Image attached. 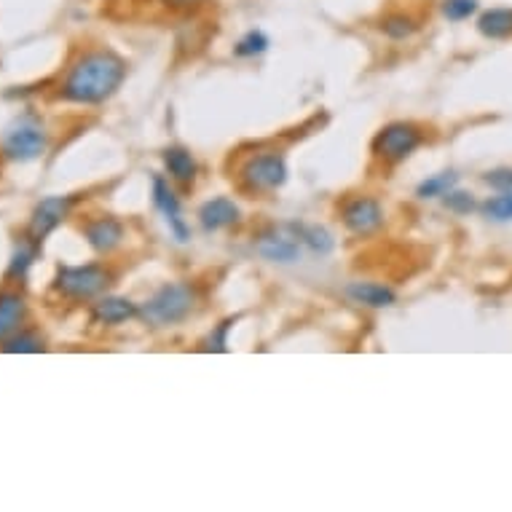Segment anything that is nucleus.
<instances>
[{
  "instance_id": "27",
  "label": "nucleus",
  "mask_w": 512,
  "mask_h": 512,
  "mask_svg": "<svg viewBox=\"0 0 512 512\" xmlns=\"http://www.w3.org/2000/svg\"><path fill=\"white\" fill-rule=\"evenodd\" d=\"M231 325H234L231 319H226V322H220V328L215 330V333H212L210 338H207V344H204V349H207V352H226V349H228L226 336H228V330H231Z\"/></svg>"
},
{
  "instance_id": "8",
  "label": "nucleus",
  "mask_w": 512,
  "mask_h": 512,
  "mask_svg": "<svg viewBox=\"0 0 512 512\" xmlns=\"http://www.w3.org/2000/svg\"><path fill=\"white\" fill-rule=\"evenodd\" d=\"M301 236L298 231L295 234H287V228H271L258 239L255 244V252L266 258V261L274 263H295L301 261Z\"/></svg>"
},
{
  "instance_id": "15",
  "label": "nucleus",
  "mask_w": 512,
  "mask_h": 512,
  "mask_svg": "<svg viewBox=\"0 0 512 512\" xmlns=\"http://www.w3.org/2000/svg\"><path fill=\"white\" fill-rule=\"evenodd\" d=\"M346 295L357 303H365L370 309H384V306H392L397 301L395 290H389L384 285H376V282H352L346 287Z\"/></svg>"
},
{
  "instance_id": "28",
  "label": "nucleus",
  "mask_w": 512,
  "mask_h": 512,
  "mask_svg": "<svg viewBox=\"0 0 512 512\" xmlns=\"http://www.w3.org/2000/svg\"><path fill=\"white\" fill-rule=\"evenodd\" d=\"M483 180H486V185L496 188V191H512V169L510 167L494 169V172H488Z\"/></svg>"
},
{
  "instance_id": "18",
  "label": "nucleus",
  "mask_w": 512,
  "mask_h": 512,
  "mask_svg": "<svg viewBox=\"0 0 512 512\" xmlns=\"http://www.w3.org/2000/svg\"><path fill=\"white\" fill-rule=\"evenodd\" d=\"M381 33L392 38V41H408V38L419 33V22L405 11H395V14H387L381 19Z\"/></svg>"
},
{
  "instance_id": "20",
  "label": "nucleus",
  "mask_w": 512,
  "mask_h": 512,
  "mask_svg": "<svg viewBox=\"0 0 512 512\" xmlns=\"http://www.w3.org/2000/svg\"><path fill=\"white\" fill-rule=\"evenodd\" d=\"M480 212L488 220H499V223H512V191H499L496 196L486 199L480 204Z\"/></svg>"
},
{
  "instance_id": "2",
  "label": "nucleus",
  "mask_w": 512,
  "mask_h": 512,
  "mask_svg": "<svg viewBox=\"0 0 512 512\" xmlns=\"http://www.w3.org/2000/svg\"><path fill=\"white\" fill-rule=\"evenodd\" d=\"M196 303L194 287L185 285V282H172V285H164L161 290L148 298V301L140 306V317L153 325V328H169V325H177L183 322Z\"/></svg>"
},
{
  "instance_id": "11",
  "label": "nucleus",
  "mask_w": 512,
  "mask_h": 512,
  "mask_svg": "<svg viewBox=\"0 0 512 512\" xmlns=\"http://www.w3.org/2000/svg\"><path fill=\"white\" fill-rule=\"evenodd\" d=\"M84 236L92 250L105 255V252H113L121 244V239H124V226L116 218H97L92 223H86Z\"/></svg>"
},
{
  "instance_id": "14",
  "label": "nucleus",
  "mask_w": 512,
  "mask_h": 512,
  "mask_svg": "<svg viewBox=\"0 0 512 512\" xmlns=\"http://www.w3.org/2000/svg\"><path fill=\"white\" fill-rule=\"evenodd\" d=\"M27 303L19 293H0V341L6 344L11 336H17L19 325L25 319Z\"/></svg>"
},
{
  "instance_id": "13",
  "label": "nucleus",
  "mask_w": 512,
  "mask_h": 512,
  "mask_svg": "<svg viewBox=\"0 0 512 512\" xmlns=\"http://www.w3.org/2000/svg\"><path fill=\"white\" fill-rule=\"evenodd\" d=\"M199 220H202L204 231H220V228L234 226L239 220V207L226 196H218V199H210L207 204H202Z\"/></svg>"
},
{
  "instance_id": "4",
  "label": "nucleus",
  "mask_w": 512,
  "mask_h": 512,
  "mask_svg": "<svg viewBox=\"0 0 512 512\" xmlns=\"http://www.w3.org/2000/svg\"><path fill=\"white\" fill-rule=\"evenodd\" d=\"M49 148L43 124L35 116H19L3 135V153L14 161H33Z\"/></svg>"
},
{
  "instance_id": "21",
  "label": "nucleus",
  "mask_w": 512,
  "mask_h": 512,
  "mask_svg": "<svg viewBox=\"0 0 512 512\" xmlns=\"http://www.w3.org/2000/svg\"><path fill=\"white\" fill-rule=\"evenodd\" d=\"M298 236H301V242L306 244V247H311V250L319 252V255H328V252L333 250V236H330L325 228H298Z\"/></svg>"
},
{
  "instance_id": "17",
  "label": "nucleus",
  "mask_w": 512,
  "mask_h": 512,
  "mask_svg": "<svg viewBox=\"0 0 512 512\" xmlns=\"http://www.w3.org/2000/svg\"><path fill=\"white\" fill-rule=\"evenodd\" d=\"M164 167H167L169 177L177 180V183H194L196 159L191 156V151H185V148H169V151H164Z\"/></svg>"
},
{
  "instance_id": "3",
  "label": "nucleus",
  "mask_w": 512,
  "mask_h": 512,
  "mask_svg": "<svg viewBox=\"0 0 512 512\" xmlns=\"http://www.w3.org/2000/svg\"><path fill=\"white\" fill-rule=\"evenodd\" d=\"M287 180V164L282 159V153L266 151L252 156L244 161V167L239 169V183L244 191L250 194H269L282 188Z\"/></svg>"
},
{
  "instance_id": "1",
  "label": "nucleus",
  "mask_w": 512,
  "mask_h": 512,
  "mask_svg": "<svg viewBox=\"0 0 512 512\" xmlns=\"http://www.w3.org/2000/svg\"><path fill=\"white\" fill-rule=\"evenodd\" d=\"M126 62L118 54L108 49L86 51L70 68L65 84H62V97L78 105H100L110 100L124 84Z\"/></svg>"
},
{
  "instance_id": "24",
  "label": "nucleus",
  "mask_w": 512,
  "mask_h": 512,
  "mask_svg": "<svg viewBox=\"0 0 512 512\" xmlns=\"http://www.w3.org/2000/svg\"><path fill=\"white\" fill-rule=\"evenodd\" d=\"M480 9L478 0H443V17L451 22H467Z\"/></svg>"
},
{
  "instance_id": "23",
  "label": "nucleus",
  "mask_w": 512,
  "mask_h": 512,
  "mask_svg": "<svg viewBox=\"0 0 512 512\" xmlns=\"http://www.w3.org/2000/svg\"><path fill=\"white\" fill-rule=\"evenodd\" d=\"M35 252H38V244L35 242H22L14 252V258L9 263V277H25L27 269L33 266Z\"/></svg>"
},
{
  "instance_id": "9",
  "label": "nucleus",
  "mask_w": 512,
  "mask_h": 512,
  "mask_svg": "<svg viewBox=\"0 0 512 512\" xmlns=\"http://www.w3.org/2000/svg\"><path fill=\"white\" fill-rule=\"evenodd\" d=\"M341 218H344V226L357 236H370L373 231L381 228L384 223V210H381V204L376 199H368V196H360V199H352V202L346 204L344 212H341Z\"/></svg>"
},
{
  "instance_id": "5",
  "label": "nucleus",
  "mask_w": 512,
  "mask_h": 512,
  "mask_svg": "<svg viewBox=\"0 0 512 512\" xmlns=\"http://www.w3.org/2000/svg\"><path fill=\"white\" fill-rule=\"evenodd\" d=\"M108 282V271L97 263H89V266H59L54 287L73 301H89L94 295H100L108 287Z\"/></svg>"
},
{
  "instance_id": "29",
  "label": "nucleus",
  "mask_w": 512,
  "mask_h": 512,
  "mask_svg": "<svg viewBox=\"0 0 512 512\" xmlns=\"http://www.w3.org/2000/svg\"><path fill=\"white\" fill-rule=\"evenodd\" d=\"M159 3L169 6V9H194V6H202L207 0H159Z\"/></svg>"
},
{
  "instance_id": "6",
  "label": "nucleus",
  "mask_w": 512,
  "mask_h": 512,
  "mask_svg": "<svg viewBox=\"0 0 512 512\" xmlns=\"http://www.w3.org/2000/svg\"><path fill=\"white\" fill-rule=\"evenodd\" d=\"M421 145V129L408 121H395V124L384 126L373 140V153L384 161H405L416 148Z\"/></svg>"
},
{
  "instance_id": "10",
  "label": "nucleus",
  "mask_w": 512,
  "mask_h": 512,
  "mask_svg": "<svg viewBox=\"0 0 512 512\" xmlns=\"http://www.w3.org/2000/svg\"><path fill=\"white\" fill-rule=\"evenodd\" d=\"M153 204H156V210L164 215L169 231L175 234L177 242H188V239H191V231L185 226L183 210H180V202H177L175 191L169 188V183L164 177H153Z\"/></svg>"
},
{
  "instance_id": "26",
  "label": "nucleus",
  "mask_w": 512,
  "mask_h": 512,
  "mask_svg": "<svg viewBox=\"0 0 512 512\" xmlns=\"http://www.w3.org/2000/svg\"><path fill=\"white\" fill-rule=\"evenodd\" d=\"M445 199V207L451 212H456V215H470L472 210H475V199H472V194H467V191H448V194L443 196Z\"/></svg>"
},
{
  "instance_id": "19",
  "label": "nucleus",
  "mask_w": 512,
  "mask_h": 512,
  "mask_svg": "<svg viewBox=\"0 0 512 512\" xmlns=\"http://www.w3.org/2000/svg\"><path fill=\"white\" fill-rule=\"evenodd\" d=\"M456 183H459V175H456V172H440V175H432L429 180H424L416 194H419L421 199H437V196H445L448 191H454Z\"/></svg>"
},
{
  "instance_id": "22",
  "label": "nucleus",
  "mask_w": 512,
  "mask_h": 512,
  "mask_svg": "<svg viewBox=\"0 0 512 512\" xmlns=\"http://www.w3.org/2000/svg\"><path fill=\"white\" fill-rule=\"evenodd\" d=\"M269 49V38H266V33H261V30H250V33L244 35L242 41L236 43L234 46V54L236 57H258V54H263V51Z\"/></svg>"
},
{
  "instance_id": "12",
  "label": "nucleus",
  "mask_w": 512,
  "mask_h": 512,
  "mask_svg": "<svg viewBox=\"0 0 512 512\" xmlns=\"http://www.w3.org/2000/svg\"><path fill=\"white\" fill-rule=\"evenodd\" d=\"M137 314H140V309L135 303L129 298H121V295H108V298L94 303L92 309V319L100 322V325H121V322L137 317Z\"/></svg>"
},
{
  "instance_id": "16",
  "label": "nucleus",
  "mask_w": 512,
  "mask_h": 512,
  "mask_svg": "<svg viewBox=\"0 0 512 512\" xmlns=\"http://www.w3.org/2000/svg\"><path fill=\"white\" fill-rule=\"evenodd\" d=\"M478 33L491 41L512 38V9H488L478 17Z\"/></svg>"
},
{
  "instance_id": "25",
  "label": "nucleus",
  "mask_w": 512,
  "mask_h": 512,
  "mask_svg": "<svg viewBox=\"0 0 512 512\" xmlns=\"http://www.w3.org/2000/svg\"><path fill=\"white\" fill-rule=\"evenodd\" d=\"M3 352L38 354V352H43V341L38 336H27V333H22V336H11L9 341H6V346H3Z\"/></svg>"
},
{
  "instance_id": "7",
  "label": "nucleus",
  "mask_w": 512,
  "mask_h": 512,
  "mask_svg": "<svg viewBox=\"0 0 512 512\" xmlns=\"http://www.w3.org/2000/svg\"><path fill=\"white\" fill-rule=\"evenodd\" d=\"M73 199L70 196H49L35 207L33 218H30V228H27V239L35 244H41L54 228L68 218Z\"/></svg>"
}]
</instances>
